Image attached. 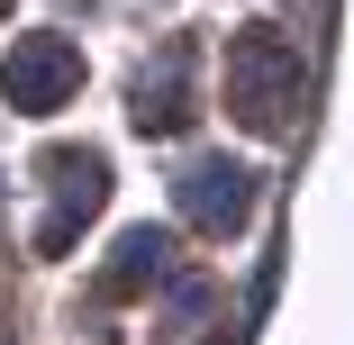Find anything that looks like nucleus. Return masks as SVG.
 <instances>
[{"mask_svg":"<svg viewBox=\"0 0 354 345\" xmlns=\"http://www.w3.org/2000/svg\"><path fill=\"white\" fill-rule=\"evenodd\" d=\"M164 263H173V245H164L155 227H136V236L118 245V263H109V291H146V282H164Z\"/></svg>","mask_w":354,"mask_h":345,"instance_id":"423d86ee","label":"nucleus"},{"mask_svg":"<svg viewBox=\"0 0 354 345\" xmlns=\"http://www.w3.org/2000/svg\"><path fill=\"white\" fill-rule=\"evenodd\" d=\"M127 118L146 127V136H173V127L191 118V46H182V37L136 73V109H127Z\"/></svg>","mask_w":354,"mask_h":345,"instance_id":"39448f33","label":"nucleus"},{"mask_svg":"<svg viewBox=\"0 0 354 345\" xmlns=\"http://www.w3.org/2000/svg\"><path fill=\"white\" fill-rule=\"evenodd\" d=\"M300 100H309V55L281 37V28H263V19L236 28V37H227V109H236V127L291 136Z\"/></svg>","mask_w":354,"mask_h":345,"instance_id":"f257e3e1","label":"nucleus"},{"mask_svg":"<svg viewBox=\"0 0 354 345\" xmlns=\"http://www.w3.org/2000/svg\"><path fill=\"white\" fill-rule=\"evenodd\" d=\"M173 209H182L200 236H227V227H245V209H254V173L227 164V155H200V164L173 173Z\"/></svg>","mask_w":354,"mask_h":345,"instance_id":"20e7f679","label":"nucleus"},{"mask_svg":"<svg viewBox=\"0 0 354 345\" xmlns=\"http://www.w3.org/2000/svg\"><path fill=\"white\" fill-rule=\"evenodd\" d=\"M100 200H109V164L82 155V146H64L46 155V218H37V254H64L82 236V218H100Z\"/></svg>","mask_w":354,"mask_h":345,"instance_id":"7ed1b4c3","label":"nucleus"},{"mask_svg":"<svg viewBox=\"0 0 354 345\" xmlns=\"http://www.w3.org/2000/svg\"><path fill=\"white\" fill-rule=\"evenodd\" d=\"M73 91H82V46L73 37H55V28L10 37V55H0V100H10V109L46 118V109H64Z\"/></svg>","mask_w":354,"mask_h":345,"instance_id":"f03ea898","label":"nucleus"}]
</instances>
